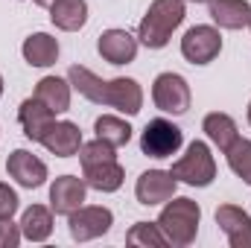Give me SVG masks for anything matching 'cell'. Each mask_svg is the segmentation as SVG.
Returning <instances> with one entry per match:
<instances>
[{
  "label": "cell",
  "mask_w": 251,
  "mask_h": 248,
  "mask_svg": "<svg viewBox=\"0 0 251 248\" xmlns=\"http://www.w3.org/2000/svg\"><path fill=\"white\" fill-rule=\"evenodd\" d=\"M176 190H178V181L170 170H146L134 184V196L143 207H155V204L170 201Z\"/></svg>",
  "instance_id": "obj_9"
},
{
  "label": "cell",
  "mask_w": 251,
  "mask_h": 248,
  "mask_svg": "<svg viewBox=\"0 0 251 248\" xmlns=\"http://www.w3.org/2000/svg\"><path fill=\"white\" fill-rule=\"evenodd\" d=\"M32 3H35V6H47V9H50V3H53V0H32Z\"/></svg>",
  "instance_id": "obj_29"
},
{
  "label": "cell",
  "mask_w": 251,
  "mask_h": 248,
  "mask_svg": "<svg viewBox=\"0 0 251 248\" xmlns=\"http://www.w3.org/2000/svg\"><path fill=\"white\" fill-rule=\"evenodd\" d=\"M210 18L219 29H243L251 21L249 0H210Z\"/></svg>",
  "instance_id": "obj_18"
},
{
  "label": "cell",
  "mask_w": 251,
  "mask_h": 248,
  "mask_svg": "<svg viewBox=\"0 0 251 248\" xmlns=\"http://www.w3.org/2000/svg\"><path fill=\"white\" fill-rule=\"evenodd\" d=\"M184 146V131L173 120H164V117H155L149 120L146 128L140 131V152L149 155V158H173L178 149Z\"/></svg>",
  "instance_id": "obj_5"
},
{
  "label": "cell",
  "mask_w": 251,
  "mask_h": 248,
  "mask_svg": "<svg viewBox=\"0 0 251 248\" xmlns=\"http://www.w3.org/2000/svg\"><path fill=\"white\" fill-rule=\"evenodd\" d=\"M225 158H228V167L237 178H243L251 187V140L246 137H237L228 149H225Z\"/></svg>",
  "instance_id": "obj_25"
},
{
  "label": "cell",
  "mask_w": 251,
  "mask_h": 248,
  "mask_svg": "<svg viewBox=\"0 0 251 248\" xmlns=\"http://www.w3.org/2000/svg\"><path fill=\"white\" fill-rule=\"evenodd\" d=\"M0 97H3V76H0Z\"/></svg>",
  "instance_id": "obj_30"
},
{
  "label": "cell",
  "mask_w": 251,
  "mask_h": 248,
  "mask_svg": "<svg viewBox=\"0 0 251 248\" xmlns=\"http://www.w3.org/2000/svg\"><path fill=\"white\" fill-rule=\"evenodd\" d=\"M114 158H117V149H114L111 143L100 140V137H94L91 143H82V149H79V164H82V167L100 164V161H114Z\"/></svg>",
  "instance_id": "obj_26"
},
{
  "label": "cell",
  "mask_w": 251,
  "mask_h": 248,
  "mask_svg": "<svg viewBox=\"0 0 251 248\" xmlns=\"http://www.w3.org/2000/svg\"><path fill=\"white\" fill-rule=\"evenodd\" d=\"M100 105L117 108V111L126 114V117H134V114H140V108H143V88H140L137 79H128V76L108 79L105 88H102Z\"/></svg>",
  "instance_id": "obj_8"
},
{
  "label": "cell",
  "mask_w": 251,
  "mask_h": 248,
  "mask_svg": "<svg viewBox=\"0 0 251 248\" xmlns=\"http://www.w3.org/2000/svg\"><path fill=\"white\" fill-rule=\"evenodd\" d=\"M190 3H210V0H190Z\"/></svg>",
  "instance_id": "obj_31"
},
{
  "label": "cell",
  "mask_w": 251,
  "mask_h": 248,
  "mask_svg": "<svg viewBox=\"0 0 251 248\" xmlns=\"http://www.w3.org/2000/svg\"><path fill=\"white\" fill-rule=\"evenodd\" d=\"M21 207V198L6 181H0V219H12Z\"/></svg>",
  "instance_id": "obj_27"
},
{
  "label": "cell",
  "mask_w": 251,
  "mask_h": 248,
  "mask_svg": "<svg viewBox=\"0 0 251 248\" xmlns=\"http://www.w3.org/2000/svg\"><path fill=\"white\" fill-rule=\"evenodd\" d=\"M184 15H187L184 0H152L137 24V41L149 50H164L173 32L184 24Z\"/></svg>",
  "instance_id": "obj_1"
},
{
  "label": "cell",
  "mask_w": 251,
  "mask_h": 248,
  "mask_svg": "<svg viewBox=\"0 0 251 248\" xmlns=\"http://www.w3.org/2000/svg\"><path fill=\"white\" fill-rule=\"evenodd\" d=\"M21 56L29 67H50L59 62V41L50 32H32L21 44Z\"/></svg>",
  "instance_id": "obj_17"
},
{
  "label": "cell",
  "mask_w": 251,
  "mask_h": 248,
  "mask_svg": "<svg viewBox=\"0 0 251 248\" xmlns=\"http://www.w3.org/2000/svg\"><path fill=\"white\" fill-rule=\"evenodd\" d=\"M24 240L21 225H15L12 219H0V248H18Z\"/></svg>",
  "instance_id": "obj_28"
},
{
  "label": "cell",
  "mask_w": 251,
  "mask_h": 248,
  "mask_svg": "<svg viewBox=\"0 0 251 248\" xmlns=\"http://www.w3.org/2000/svg\"><path fill=\"white\" fill-rule=\"evenodd\" d=\"M6 173H9V178H15L26 190H38L47 181V164L41 158H35L32 152H26V149H15L6 158Z\"/></svg>",
  "instance_id": "obj_11"
},
{
  "label": "cell",
  "mask_w": 251,
  "mask_h": 248,
  "mask_svg": "<svg viewBox=\"0 0 251 248\" xmlns=\"http://www.w3.org/2000/svg\"><path fill=\"white\" fill-rule=\"evenodd\" d=\"M82 143L85 140H82L79 125L70 123V120H53V125L41 137V146L50 155H56V158H73V155H79Z\"/></svg>",
  "instance_id": "obj_13"
},
{
  "label": "cell",
  "mask_w": 251,
  "mask_h": 248,
  "mask_svg": "<svg viewBox=\"0 0 251 248\" xmlns=\"http://www.w3.org/2000/svg\"><path fill=\"white\" fill-rule=\"evenodd\" d=\"M222 53V32L216 26H207V24H196L190 26L181 38V56L190 64H210L216 56Z\"/></svg>",
  "instance_id": "obj_7"
},
{
  "label": "cell",
  "mask_w": 251,
  "mask_h": 248,
  "mask_svg": "<svg viewBox=\"0 0 251 248\" xmlns=\"http://www.w3.org/2000/svg\"><path fill=\"white\" fill-rule=\"evenodd\" d=\"M70 82L62 76H44L35 85V99H41L53 114H64L70 108Z\"/></svg>",
  "instance_id": "obj_21"
},
{
  "label": "cell",
  "mask_w": 251,
  "mask_h": 248,
  "mask_svg": "<svg viewBox=\"0 0 251 248\" xmlns=\"http://www.w3.org/2000/svg\"><path fill=\"white\" fill-rule=\"evenodd\" d=\"M199 222H201V207L199 201H193L187 196H173L170 201H164L158 225L167 234L170 246L176 248H187L196 243L199 234Z\"/></svg>",
  "instance_id": "obj_2"
},
{
  "label": "cell",
  "mask_w": 251,
  "mask_h": 248,
  "mask_svg": "<svg viewBox=\"0 0 251 248\" xmlns=\"http://www.w3.org/2000/svg\"><path fill=\"white\" fill-rule=\"evenodd\" d=\"M85 196H88L85 178L59 175V178L50 184V210H53L56 216H70L76 207L85 204Z\"/></svg>",
  "instance_id": "obj_12"
},
{
  "label": "cell",
  "mask_w": 251,
  "mask_h": 248,
  "mask_svg": "<svg viewBox=\"0 0 251 248\" xmlns=\"http://www.w3.org/2000/svg\"><path fill=\"white\" fill-rule=\"evenodd\" d=\"M50 21L62 32H79L88 24V3L85 0H53Z\"/></svg>",
  "instance_id": "obj_19"
},
{
  "label": "cell",
  "mask_w": 251,
  "mask_h": 248,
  "mask_svg": "<svg viewBox=\"0 0 251 248\" xmlns=\"http://www.w3.org/2000/svg\"><path fill=\"white\" fill-rule=\"evenodd\" d=\"M170 173L176 175V181H184L190 187H210L216 178V161H213L210 146L204 140H193L187 152L173 164Z\"/></svg>",
  "instance_id": "obj_3"
},
{
  "label": "cell",
  "mask_w": 251,
  "mask_h": 248,
  "mask_svg": "<svg viewBox=\"0 0 251 248\" xmlns=\"http://www.w3.org/2000/svg\"><path fill=\"white\" fill-rule=\"evenodd\" d=\"M82 178L91 190L100 193H117L126 181V170L120 167V161H100V164H88L82 167Z\"/></svg>",
  "instance_id": "obj_16"
},
{
  "label": "cell",
  "mask_w": 251,
  "mask_h": 248,
  "mask_svg": "<svg viewBox=\"0 0 251 248\" xmlns=\"http://www.w3.org/2000/svg\"><path fill=\"white\" fill-rule=\"evenodd\" d=\"M94 134L100 140L111 143L114 149H120L131 140V125H128V120L117 117V114H102V117L94 120Z\"/></svg>",
  "instance_id": "obj_23"
},
{
  "label": "cell",
  "mask_w": 251,
  "mask_h": 248,
  "mask_svg": "<svg viewBox=\"0 0 251 248\" xmlns=\"http://www.w3.org/2000/svg\"><path fill=\"white\" fill-rule=\"evenodd\" d=\"M18 225H21L24 240H29V243H47L50 234H53V210L44 207V204H32V207L24 210V216H21Z\"/></svg>",
  "instance_id": "obj_20"
},
{
  "label": "cell",
  "mask_w": 251,
  "mask_h": 248,
  "mask_svg": "<svg viewBox=\"0 0 251 248\" xmlns=\"http://www.w3.org/2000/svg\"><path fill=\"white\" fill-rule=\"evenodd\" d=\"M249 29H251V21H249Z\"/></svg>",
  "instance_id": "obj_33"
},
{
  "label": "cell",
  "mask_w": 251,
  "mask_h": 248,
  "mask_svg": "<svg viewBox=\"0 0 251 248\" xmlns=\"http://www.w3.org/2000/svg\"><path fill=\"white\" fill-rule=\"evenodd\" d=\"M201 131L207 134V140H210L219 152H225V149L240 137L237 120H234L231 114H222V111H210V114L201 120Z\"/></svg>",
  "instance_id": "obj_22"
},
{
  "label": "cell",
  "mask_w": 251,
  "mask_h": 248,
  "mask_svg": "<svg viewBox=\"0 0 251 248\" xmlns=\"http://www.w3.org/2000/svg\"><path fill=\"white\" fill-rule=\"evenodd\" d=\"M111 225H114V213L102 204H82L67 216V228L76 243H91V240L108 234Z\"/></svg>",
  "instance_id": "obj_6"
},
{
  "label": "cell",
  "mask_w": 251,
  "mask_h": 248,
  "mask_svg": "<svg viewBox=\"0 0 251 248\" xmlns=\"http://www.w3.org/2000/svg\"><path fill=\"white\" fill-rule=\"evenodd\" d=\"M126 243L128 246H143V248H167L170 240L167 234L161 231L158 222H134L126 234Z\"/></svg>",
  "instance_id": "obj_24"
},
{
  "label": "cell",
  "mask_w": 251,
  "mask_h": 248,
  "mask_svg": "<svg viewBox=\"0 0 251 248\" xmlns=\"http://www.w3.org/2000/svg\"><path fill=\"white\" fill-rule=\"evenodd\" d=\"M53 120H56V114H53L41 99H35V97L24 99L21 108H18V123L24 128V134H26L29 140H35V143H41L44 131L53 125Z\"/></svg>",
  "instance_id": "obj_15"
},
{
  "label": "cell",
  "mask_w": 251,
  "mask_h": 248,
  "mask_svg": "<svg viewBox=\"0 0 251 248\" xmlns=\"http://www.w3.org/2000/svg\"><path fill=\"white\" fill-rule=\"evenodd\" d=\"M152 102L155 108H161L164 114H173V117H181L190 111V102H193V94H190V85L181 73H158L155 82H152Z\"/></svg>",
  "instance_id": "obj_4"
},
{
  "label": "cell",
  "mask_w": 251,
  "mask_h": 248,
  "mask_svg": "<svg viewBox=\"0 0 251 248\" xmlns=\"http://www.w3.org/2000/svg\"><path fill=\"white\" fill-rule=\"evenodd\" d=\"M249 123H251V102H249Z\"/></svg>",
  "instance_id": "obj_32"
},
{
  "label": "cell",
  "mask_w": 251,
  "mask_h": 248,
  "mask_svg": "<svg viewBox=\"0 0 251 248\" xmlns=\"http://www.w3.org/2000/svg\"><path fill=\"white\" fill-rule=\"evenodd\" d=\"M216 225L228 237L231 248H251V213L237 204H219L216 207Z\"/></svg>",
  "instance_id": "obj_10"
},
{
  "label": "cell",
  "mask_w": 251,
  "mask_h": 248,
  "mask_svg": "<svg viewBox=\"0 0 251 248\" xmlns=\"http://www.w3.org/2000/svg\"><path fill=\"white\" fill-rule=\"evenodd\" d=\"M137 44L140 41L126 29H105L97 38V53L108 64H128L137 56Z\"/></svg>",
  "instance_id": "obj_14"
}]
</instances>
